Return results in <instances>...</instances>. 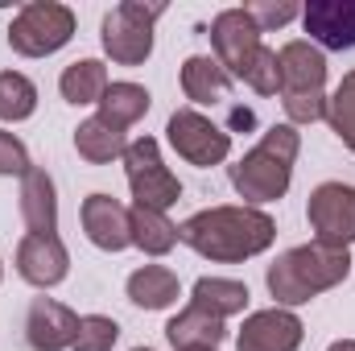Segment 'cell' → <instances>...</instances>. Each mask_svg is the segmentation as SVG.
I'll use <instances>...</instances> for the list:
<instances>
[{
  "label": "cell",
  "mask_w": 355,
  "mask_h": 351,
  "mask_svg": "<svg viewBox=\"0 0 355 351\" xmlns=\"http://www.w3.org/2000/svg\"><path fill=\"white\" fill-rule=\"evenodd\" d=\"M272 240H277L272 215L261 211V207H244V203L194 211L178 228V244H186L190 252H198L202 261H215V264L252 261V257L272 248Z\"/></svg>",
  "instance_id": "cell-1"
},
{
  "label": "cell",
  "mask_w": 355,
  "mask_h": 351,
  "mask_svg": "<svg viewBox=\"0 0 355 351\" xmlns=\"http://www.w3.org/2000/svg\"><path fill=\"white\" fill-rule=\"evenodd\" d=\"M347 277H352V248H335V244L310 240V244H297V248L281 252L268 264L265 285L277 298V306L293 310V306H306L318 293L343 285Z\"/></svg>",
  "instance_id": "cell-2"
},
{
  "label": "cell",
  "mask_w": 355,
  "mask_h": 351,
  "mask_svg": "<svg viewBox=\"0 0 355 351\" xmlns=\"http://www.w3.org/2000/svg\"><path fill=\"white\" fill-rule=\"evenodd\" d=\"M302 153V132L293 124H272L265 137L232 166V186L244 198V207H265L289 194L293 162Z\"/></svg>",
  "instance_id": "cell-3"
},
{
  "label": "cell",
  "mask_w": 355,
  "mask_h": 351,
  "mask_svg": "<svg viewBox=\"0 0 355 351\" xmlns=\"http://www.w3.org/2000/svg\"><path fill=\"white\" fill-rule=\"evenodd\" d=\"M166 17L162 0H120L103 21H99V42L103 54L120 67H141L153 54V25Z\"/></svg>",
  "instance_id": "cell-4"
},
{
  "label": "cell",
  "mask_w": 355,
  "mask_h": 351,
  "mask_svg": "<svg viewBox=\"0 0 355 351\" xmlns=\"http://www.w3.org/2000/svg\"><path fill=\"white\" fill-rule=\"evenodd\" d=\"M75 12L67 8V4H58V0H33V4H25L17 17H12V25H8V46H12V54H21V58H50V54H58L62 46H71V37H75Z\"/></svg>",
  "instance_id": "cell-5"
},
{
  "label": "cell",
  "mask_w": 355,
  "mask_h": 351,
  "mask_svg": "<svg viewBox=\"0 0 355 351\" xmlns=\"http://www.w3.org/2000/svg\"><path fill=\"white\" fill-rule=\"evenodd\" d=\"M124 178L132 190V207H149V211H170L182 198V182L166 166L162 145L153 137H137L124 149Z\"/></svg>",
  "instance_id": "cell-6"
},
{
  "label": "cell",
  "mask_w": 355,
  "mask_h": 351,
  "mask_svg": "<svg viewBox=\"0 0 355 351\" xmlns=\"http://www.w3.org/2000/svg\"><path fill=\"white\" fill-rule=\"evenodd\" d=\"M166 141L186 166H198V170L223 166L232 157V132L219 128L198 108H178L170 116V124H166Z\"/></svg>",
  "instance_id": "cell-7"
},
{
  "label": "cell",
  "mask_w": 355,
  "mask_h": 351,
  "mask_svg": "<svg viewBox=\"0 0 355 351\" xmlns=\"http://www.w3.org/2000/svg\"><path fill=\"white\" fill-rule=\"evenodd\" d=\"M306 219L314 228V240L335 244V248H352L355 244V186H347V182L314 186L310 203H306Z\"/></svg>",
  "instance_id": "cell-8"
},
{
  "label": "cell",
  "mask_w": 355,
  "mask_h": 351,
  "mask_svg": "<svg viewBox=\"0 0 355 351\" xmlns=\"http://www.w3.org/2000/svg\"><path fill=\"white\" fill-rule=\"evenodd\" d=\"M261 29L257 21L248 17V8H223L215 12L211 21V50H215V62L232 75V79H244L252 58L261 54Z\"/></svg>",
  "instance_id": "cell-9"
},
{
  "label": "cell",
  "mask_w": 355,
  "mask_h": 351,
  "mask_svg": "<svg viewBox=\"0 0 355 351\" xmlns=\"http://www.w3.org/2000/svg\"><path fill=\"white\" fill-rule=\"evenodd\" d=\"M302 339H306L302 318L285 306H268L244 318L236 335V351H297Z\"/></svg>",
  "instance_id": "cell-10"
},
{
  "label": "cell",
  "mask_w": 355,
  "mask_h": 351,
  "mask_svg": "<svg viewBox=\"0 0 355 351\" xmlns=\"http://www.w3.org/2000/svg\"><path fill=\"white\" fill-rule=\"evenodd\" d=\"M67 273H71V252H67V244H62V236L54 232V236H25L21 244H17V277L25 281V285H33V289H54V285H62L67 281Z\"/></svg>",
  "instance_id": "cell-11"
},
{
  "label": "cell",
  "mask_w": 355,
  "mask_h": 351,
  "mask_svg": "<svg viewBox=\"0 0 355 351\" xmlns=\"http://www.w3.org/2000/svg\"><path fill=\"white\" fill-rule=\"evenodd\" d=\"M83 232L99 252H124L132 248V207H124L112 194H87L83 198Z\"/></svg>",
  "instance_id": "cell-12"
},
{
  "label": "cell",
  "mask_w": 355,
  "mask_h": 351,
  "mask_svg": "<svg viewBox=\"0 0 355 351\" xmlns=\"http://www.w3.org/2000/svg\"><path fill=\"white\" fill-rule=\"evenodd\" d=\"M79 335V314L58 298H33L25 314V343L33 351H71Z\"/></svg>",
  "instance_id": "cell-13"
},
{
  "label": "cell",
  "mask_w": 355,
  "mask_h": 351,
  "mask_svg": "<svg viewBox=\"0 0 355 351\" xmlns=\"http://www.w3.org/2000/svg\"><path fill=\"white\" fill-rule=\"evenodd\" d=\"M302 29L327 50H355V0H310L302 8Z\"/></svg>",
  "instance_id": "cell-14"
},
{
  "label": "cell",
  "mask_w": 355,
  "mask_h": 351,
  "mask_svg": "<svg viewBox=\"0 0 355 351\" xmlns=\"http://www.w3.org/2000/svg\"><path fill=\"white\" fill-rule=\"evenodd\" d=\"M281 67V95H306V91H327V54L310 37H293L277 50Z\"/></svg>",
  "instance_id": "cell-15"
},
{
  "label": "cell",
  "mask_w": 355,
  "mask_h": 351,
  "mask_svg": "<svg viewBox=\"0 0 355 351\" xmlns=\"http://www.w3.org/2000/svg\"><path fill=\"white\" fill-rule=\"evenodd\" d=\"M166 339L174 351H219L227 339V323L198 306H186L166 323Z\"/></svg>",
  "instance_id": "cell-16"
},
{
  "label": "cell",
  "mask_w": 355,
  "mask_h": 351,
  "mask_svg": "<svg viewBox=\"0 0 355 351\" xmlns=\"http://www.w3.org/2000/svg\"><path fill=\"white\" fill-rule=\"evenodd\" d=\"M21 219L33 236H54L58 232V190H54V178L42 166H33L21 178Z\"/></svg>",
  "instance_id": "cell-17"
},
{
  "label": "cell",
  "mask_w": 355,
  "mask_h": 351,
  "mask_svg": "<svg viewBox=\"0 0 355 351\" xmlns=\"http://www.w3.org/2000/svg\"><path fill=\"white\" fill-rule=\"evenodd\" d=\"M124 293L141 310H170L182 298V281H178L174 268H166V264H141L137 273H128Z\"/></svg>",
  "instance_id": "cell-18"
},
{
  "label": "cell",
  "mask_w": 355,
  "mask_h": 351,
  "mask_svg": "<svg viewBox=\"0 0 355 351\" xmlns=\"http://www.w3.org/2000/svg\"><path fill=\"white\" fill-rule=\"evenodd\" d=\"M232 83H236V79L215 62V54H190V58L182 62V95H186L194 108H207V103L227 99Z\"/></svg>",
  "instance_id": "cell-19"
},
{
  "label": "cell",
  "mask_w": 355,
  "mask_h": 351,
  "mask_svg": "<svg viewBox=\"0 0 355 351\" xmlns=\"http://www.w3.org/2000/svg\"><path fill=\"white\" fill-rule=\"evenodd\" d=\"M95 108H99L95 116H99L103 124H112L116 132H124V128H132L137 120L149 116L153 95H149V87H141V83H132V79H120V83H107L103 99H99Z\"/></svg>",
  "instance_id": "cell-20"
},
{
  "label": "cell",
  "mask_w": 355,
  "mask_h": 351,
  "mask_svg": "<svg viewBox=\"0 0 355 351\" xmlns=\"http://www.w3.org/2000/svg\"><path fill=\"white\" fill-rule=\"evenodd\" d=\"M248 285L244 281H236V277H198L194 281V289H190V306H198V310H207V314H215V318H236V314H244L248 310Z\"/></svg>",
  "instance_id": "cell-21"
},
{
  "label": "cell",
  "mask_w": 355,
  "mask_h": 351,
  "mask_svg": "<svg viewBox=\"0 0 355 351\" xmlns=\"http://www.w3.org/2000/svg\"><path fill=\"white\" fill-rule=\"evenodd\" d=\"M75 149H79V157L91 162V166H112V162H124L128 137L116 132L112 124H103L99 116H87V120L75 128Z\"/></svg>",
  "instance_id": "cell-22"
},
{
  "label": "cell",
  "mask_w": 355,
  "mask_h": 351,
  "mask_svg": "<svg viewBox=\"0 0 355 351\" xmlns=\"http://www.w3.org/2000/svg\"><path fill=\"white\" fill-rule=\"evenodd\" d=\"M107 67L99 62V58H79V62H71L62 75H58V91H62V99L67 103H75V108H87V103H99L103 99V91H107Z\"/></svg>",
  "instance_id": "cell-23"
},
{
  "label": "cell",
  "mask_w": 355,
  "mask_h": 351,
  "mask_svg": "<svg viewBox=\"0 0 355 351\" xmlns=\"http://www.w3.org/2000/svg\"><path fill=\"white\" fill-rule=\"evenodd\" d=\"M178 244V223L166 211H149V207H132V248H141L145 257H166Z\"/></svg>",
  "instance_id": "cell-24"
},
{
  "label": "cell",
  "mask_w": 355,
  "mask_h": 351,
  "mask_svg": "<svg viewBox=\"0 0 355 351\" xmlns=\"http://www.w3.org/2000/svg\"><path fill=\"white\" fill-rule=\"evenodd\" d=\"M37 112V87L21 71H0V120L21 124Z\"/></svg>",
  "instance_id": "cell-25"
},
{
  "label": "cell",
  "mask_w": 355,
  "mask_h": 351,
  "mask_svg": "<svg viewBox=\"0 0 355 351\" xmlns=\"http://www.w3.org/2000/svg\"><path fill=\"white\" fill-rule=\"evenodd\" d=\"M327 124L355 153V71H347L339 79V87L331 91V99H327Z\"/></svg>",
  "instance_id": "cell-26"
},
{
  "label": "cell",
  "mask_w": 355,
  "mask_h": 351,
  "mask_svg": "<svg viewBox=\"0 0 355 351\" xmlns=\"http://www.w3.org/2000/svg\"><path fill=\"white\" fill-rule=\"evenodd\" d=\"M116 343H120V323L116 318H107V314H83L71 351H112Z\"/></svg>",
  "instance_id": "cell-27"
},
{
  "label": "cell",
  "mask_w": 355,
  "mask_h": 351,
  "mask_svg": "<svg viewBox=\"0 0 355 351\" xmlns=\"http://www.w3.org/2000/svg\"><path fill=\"white\" fill-rule=\"evenodd\" d=\"M327 91H306V95H281V108H285V124L302 128V124H318L327 120Z\"/></svg>",
  "instance_id": "cell-28"
},
{
  "label": "cell",
  "mask_w": 355,
  "mask_h": 351,
  "mask_svg": "<svg viewBox=\"0 0 355 351\" xmlns=\"http://www.w3.org/2000/svg\"><path fill=\"white\" fill-rule=\"evenodd\" d=\"M244 8H248V17L257 21L261 33H268V29H285L289 21L302 17V4H293V0H252V4H244Z\"/></svg>",
  "instance_id": "cell-29"
},
{
  "label": "cell",
  "mask_w": 355,
  "mask_h": 351,
  "mask_svg": "<svg viewBox=\"0 0 355 351\" xmlns=\"http://www.w3.org/2000/svg\"><path fill=\"white\" fill-rule=\"evenodd\" d=\"M244 83L257 91V95H281V67H277V50L272 46H261V54L252 58Z\"/></svg>",
  "instance_id": "cell-30"
},
{
  "label": "cell",
  "mask_w": 355,
  "mask_h": 351,
  "mask_svg": "<svg viewBox=\"0 0 355 351\" xmlns=\"http://www.w3.org/2000/svg\"><path fill=\"white\" fill-rule=\"evenodd\" d=\"M29 170H33V162H29L25 141L17 132L0 128V178H25Z\"/></svg>",
  "instance_id": "cell-31"
},
{
  "label": "cell",
  "mask_w": 355,
  "mask_h": 351,
  "mask_svg": "<svg viewBox=\"0 0 355 351\" xmlns=\"http://www.w3.org/2000/svg\"><path fill=\"white\" fill-rule=\"evenodd\" d=\"M327 351H355V339H335Z\"/></svg>",
  "instance_id": "cell-32"
},
{
  "label": "cell",
  "mask_w": 355,
  "mask_h": 351,
  "mask_svg": "<svg viewBox=\"0 0 355 351\" xmlns=\"http://www.w3.org/2000/svg\"><path fill=\"white\" fill-rule=\"evenodd\" d=\"M0 281H4V261H0Z\"/></svg>",
  "instance_id": "cell-33"
},
{
  "label": "cell",
  "mask_w": 355,
  "mask_h": 351,
  "mask_svg": "<svg viewBox=\"0 0 355 351\" xmlns=\"http://www.w3.org/2000/svg\"><path fill=\"white\" fill-rule=\"evenodd\" d=\"M132 351H153V348H132Z\"/></svg>",
  "instance_id": "cell-34"
}]
</instances>
